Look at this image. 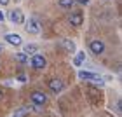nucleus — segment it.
<instances>
[{"label":"nucleus","instance_id":"nucleus-3","mask_svg":"<svg viewBox=\"0 0 122 117\" xmlns=\"http://www.w3.org/2000/svg\"><path fill=\"white\" fill-rule=\"evenodd\" d=\"M30 100H31V103H33V105H37V107H42V105H46L47 96H46L44 93H40V91H35V93H31Z\"/></svg>","mask_w":122,"mask_h":117},{"label":"nucleus","instance_id":"nucleus-13","mask_svg":"<svg viewBox=\"0 0 122 117\" xmlns=\"http://www.w3.org/2000/svg\"><path fill=\"white\" fill-rule=\"evenodd\" d=\"M73 2H75V0H58V4H59L63 9H70L71 5H73Z\"/></svg>","mask_w":122,"mask_h":117},{"label":"nucleus","instance_id":"nucleus-19","mask_svg":"<svg viewBox=\"0 0 122 117\" xmlns=\"http://www.w3.org/2000/svg\"><path fill=\"white\" fill-rule=\"evenodd\" d=\"M0 53H2V46H0Z\"/></svg>","mask_w":122,"mask_h":117},{"label":"nucleus","instance_id":"nucleus-17","mask_svg":"<svg viewBox=\"0 0 122 117\" xmlns=\"http://www.w3.org/2000/svg\"><path fill=\"white\" fill-rule=\"evenodd\" d=\"M4 18H5V16L2 14V11H0V21H4Z\"/></svg>","mask_w":122,"mask_h":117},{"label":"nucleus","instance_id":"nucleus-9","mask_svg":"<svg viewBox=\"0 0 122 117\" xmlns=\"http://www.w3.org/2000/svg\"><path fill=\"white\" fill-rule=\"evenodd\" d=\"M61 46H63V49L66 53H73L75 51V42L70 40V38H65V40H61Z\"/></svg>","mask_w":122,"mask_h":117},{"label":"nucleus","instance_id":"nucleus-2","mask_svg":"<svg viewBox=\"0 0 122 117\" xmlns=\"http://www.w3.org/2000/svg\"><path fill=\"white\" fill-rule=\"evenodd\" d=\"M46 65H47V59L42 56V54H33L31 56V66L35 70H42V68H46Z\"/></svg>","mask_w":122,"mask_h":117},{"label":"nucleus","instance_id":"nucleus-20","mask_svg":"<svg viewBox=\"0 0 122 117\" xmlns=\"http://www.w3.org/2000/svg\"><path fill=\"white\" fill-rule=\"evenodd\" d=\"M103 2H108V0H103Z\"/></svg>","mask_w":122,"mask_h":117},{"label":"nucleus","instance_id":"nucleus-8","mask_svg":"<svg viewBox=\"0 0 122 117\" xmlns=\"http://www.w3.org/2000/svg\"><path fill=\"white\" fill-rule=\"evenodd\" d=\"M70 23L73 25V26H80L82 23H84V16H82L80 12H75V14H71V16H70Z\"/></svg>","mask_w":122,"mask_h":117},{"label":"nucleus","instance_id":"nucleus-5","mask_svg":"<svg viewBox=\"0 0 122 117\" xmlns=\"http://www.w3.org/2000/svg\"><path fill=\"white\" fill-rule=\"evenodd\" d=\"M89 47H91V51L96 54V56L103 54V51H105V44H103L101 40H92V42L89 44Z\"/></svg>","mask_w":122,"mask_h":117},{"label":"nucleus","instance_id":"nucleus-7","mask_svg":"<svg viewBox=\"0 0 122 117\" xmlns=\"http://www.w3.org/2000/svg\"><path fill=\"white\" fill-rule=\"evenodd\" d=\"M49 87H51V91L52 93H61V91H63V82H61V80H58V79H52L51 82H49Z\"/></svg>","mask_w":122,"mask_h":117},{"label":"nucleus","instance_id":"nucleus-16","mask_svg":"<svg viewBox=\"0 0 122 117\" xmlns=\"http://www.w3.org/2000/svg\"><path fill=\"white\" fill-rule=\"evenodd\" d=\"M9 4V0H0V5H7Z\"/></svg>","mask_w":122,"mask_h":117},{"label":"nucleus","instance_id":"nucleus-4","mask_svg":"<svg viewBox=\"0 0 122 117\" xmlns=\"http://www.w3.org/2000/svg\"><path fill=\"white\" fill-rule=\"evenodd\" d=\"M40 30H42V28H40V23L35 21V19H30L28 23H26V32L31 33V35H38Z\"/></svg>","mask_w":122,"mask_h":117},{"label":"nucleus","instance_id":"nucleus-15","mask_svg":"<svg viewBox=\"0 0 122 117\" xmlns=\"http://www.w3.org/2000/svg\"><path fill=\"white\" fill-rule=\"evenodd\" d=\"M75 2H79V4H82V5H86V4H89V0H75Z\"/></svg>","mask_w":122,"mask_h":117},{"label":"nucleus","instance_id":"nucleus-14","mask_svg":"<svg viewBox=\"0 0 122 117\" xmlns=\"http://www.w3.org/2000/svg\"><path fill=\"white\" fill-rule=\"evenodd\" d=\"M16 59H18L19 63H28V58H26L25 53H18V54H16Z\"/></svg>","mask_w":122,"mask_h":117},{"label":"nucleus","instance_id":"nucleus-18","mask_svg":"<svg viewBox=\"0 0 122 117\" xmlns=\"http://www.w3.org/2000/svg\"><path fill=\"white\" fill-rule=\"evenodd\" d=\"M2 96H4V94H2V89H0V100H2Z\"/></svg>","mask_w":122,"mask_h":117},{"label":"nucleus","instance_id":"nucleus-1","mask_svg":"<svg viewBox=\"0 0 122 117\" xmlns=\"http://www.w3.org/2000/svg\"><path fill=\"white\" fill-rule=\"evenodd\" d=\"M79 77L82 80H89V82H92V84H96V86H105V80L101 79L99 75H96V74H92V72H86V70H80L79 72Z\"/></svg>","mask_w":122,"mask_h":117},{"label":"nucleus","instance_id":"nucleus-6","mask_svg":"<svg viewBox=\"0 0 122 117\" xmlns=\"http://www.w3.org/2000/svg\"><path fill=\"white\" fill-rule=\"evenodd\" d=\"M5 40H7L10 46H21V44H23V40H21V37L19 35H16V33H7V35H5Z\"/></svg>","mask_w":122,"mask_h":117},{"label":"nucleus","instance_id":"nucleus-21","mask_svg":"<svg viewBox=\"0 0 122 117\" xmlns=\"http://www.w3.org/2000/svg\"><path fill=\"white\" fill-rule=\"evenodd\" d=\"M12 117H18V115H12Z\"/></svg>","mask_w":122,"mask_h":117},{"label":"nucleus","instance_id":"nucleus-12","mask_svg":"<svg viewBox=\"0 0 122 117\" xmlns=\"http://www.w3.org/2000/svg\"><path fill=\"white\" fill-rule=\"evenodd\" d=\"M25 54H37V46L35 44H26L25 46Z\"/></svg>","mask_w":122,"mask_h":117},{"label":"nucleus","instance_id":"nucleus-11","mask_svg":"<svg viewBox=\"0 0 122 117\" xmlns=\"http://www.w3.org/2000/svg\"><path fill=\"white\" fill-rule=\"evenodd\" d=\"M84 59H86V54H84V53H77V56H75V59H73L75 66H80L82 63H84Z\"/></svg>","mask_w":122,"mask_h":117},{"label":"nucleus","instance_id":"nucleus-10","mask_svg":"<svg viewBox=\"0 0 122 117\" xmlns=\"http://www.w3.org/2000/svg\"><path fill=\"white\" fill-rule=\"evenodd\" d=\"M23 14H21V11H12L10 12V21H12L14 25H19V23H23Z\"/></svg>","mask_w":122,"mask_h":117}]
</instances>
